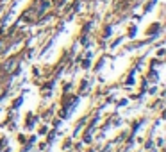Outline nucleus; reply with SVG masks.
Segmentation results:
<instances>
[{
    "label": "nucleus",
    "mask_w": 166,
    "mask_h": 152,
    "mask_svg": "<svg viewBox=\"0 0 166 152\" xmlns=\"http://www.w3.org/2000/svg\"><path fill=\"white\" fill-rule=\"evenodd\" d=\"M14 64H16V57H11V59L6 63V66H4V68L9 72V70H13V68H14Z\"/></svg>",
    "instance_id": "nucleus-1"
},
{
    "label": "nucleus",
    "mask_w": 166,
    "mask_h": 152,
    "mask_svg": "<svg viewBox=\"0 0 166 152\" xmlns=\"http://www.w3.org/2000/svg\"><path fill=\"white\" fill-rule=\"evenodd\" d=\"M4 49H6V43H4V41H0V54H2V50H4Z\"/></svg>",
    "instance_id": "nucleus-2"
},
{
    "label": "nucleus",
    "mask_w": 166,
    "mask_h": 152,
    "mask_svg": "<svg viewBox=\"0 0 166 152\" xmlns=\"http://www.w3.org/2000/svg\"><path fill=\"white\" fill-rule=\"evenodd\" d=\"M0 91H2V90H0Z\"/></svg>",
    "instance_id": "nucleus-3"
}]
</instances>
